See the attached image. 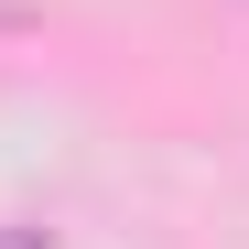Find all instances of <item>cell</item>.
<instances>
[{
  "mask_svg": "<svg viewBox=\"0 0 249 249\" xmlns=\"http://www.w3.org/2000/svg\"><path fill=\"white\" fill-rule=\"evenodd\" d=\"M0 249H54V228H0Z\"/></svg>",
  "mask_w": 249,
  "mask_h": 249,
  "instance_id": "1",
  "label": "cell"
}]
</instances>
